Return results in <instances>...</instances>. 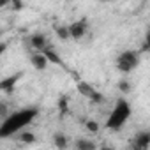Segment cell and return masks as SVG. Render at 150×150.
Segmentation results:
<instances>
[{"label": "cell", "instance_id": "15", "mask_svg": "<svg viewBox=\"0 0 150 150\" xmlns=\"http://www.w3.org/2000/svg\"><path fill=\"white\" fill-rule=\"evenodd\" d=\"M85 127H87V131L92 132V134L99 132V122H96V120H87V122H85Z\"/></svg>", "mask_w": 150, "mask_h": 150}, {"label": "cell", "instance_id": "4", "mask_svg": "<svg viewBox=\"0 0 150 150\" xmlns=\"http://www.w3.org/2000/svg\"><path fill=\"white\" fill-rule=\"evenodd\" d=\"M78 90H80V94L81 96H85L90 103H94V104H101L103 101H104V97H103V94H99L92 85H88L87 81H78Z\"/></svg>", "mask_w": 150, "mask_h": 150}, {"label": "cell", "instance_id": "10", "mask_svg": "<svg viewBox=\"0 0 150 150\" xmlns=\"http://www.w3.org/2000/svg\"><path fill=\"white\" fill-rule=\"evenodd\" d=\"M55 34L60 41H69L71 39V32H69V25H57L55 27Z\"/></svg>", "mask_w": 150, "mask_h": 150}, {"label": "cell", "instance_id": "6", "mask_svg": "<svg viewBox=\"0 0 150 150\" xmlns=\"http://www.w3.org/2000/svg\"><path fill=\"white\" fill-rule=\"evenodd\" d=\"M30 64L37 71H44L50 65V60H48V57H46L44 51H32L30 53Z\"/></svg>", "mask_w": 150, "mask_h": 150}, {"label": "cell", "instance_id": "1", "mask_svg": "<svg viewBox=\"0 0 150 150\" xmlns=\"http://www.w3.org/2000/svg\"><path fill=\"white\" fill-rule=\"evenodd\" d=\"M37 115H39L37 108H23V110L13 111L11 115L2 118V124H0V138H9V136L20 134L37 118Z\"/></svg>", "mask_w": 150, "mask_h": 150}, {"label": "cell", "instance_id": "11", "mask_svg": "<svg viewBox=\"0 0 150 150\" xmlns=\"http://www.w3.org/2000/svg\"><path fill=\"white\" fill-rule=\"evenodd\" d=\"M44 53H46V57H48L50 64H57V65H62V64H64V62H62V58L58 57V53L53 50V46H51V44L44 50Z\"/></svg>", "mask_w": 150, "mask_h": 150}, {"label": "cell", "instance_id": "18", "mask_svg": "<svg viewBox=\"0 0 150 150\" xmlns=\"http://www.w3.org/2000/svg\"><path fill=\"white\" fill-rule=\"evenodd\" d=\"M145 50H150V32H148L146 37H145Z\"/></svg>", "mask_w": 150, "mask_h": 150}, {"label": "cell", "instance_id": "3", "mask_svg": "<svg viewBox=\"0 0 150 150\" xmlns=\"http://www.w3.org/2000/svg\"><path fill=\"white\" fill-rule=\"evenodd\" d=\"M139 60H141V57H139L138 51H134V50H125V51H122V53L117 57V62H115V64H117V69H118L120 72L129 74V72H132L134 69H138Z\"/></svg>", "mask_w": 150, "mask_h": 150}, {"label": "cell", "instance_id": "8", "mask_svg": "<svg viewBox=\"0 0 150 150\" xmlns=\"http://www.w3.org/2000/svg\"><path fill=\"white\" fill-rule=\"evenodd\" d=\"M30 46H32L34 51H44L50 46V42H48L46 35H42V34H32L30 35Z\"/></svg>", "mask_w": 150, "mask_h": 150}, {"label": "cell", "instance_id": "13", "mask_svg": "<svg viewBox=\"0 0 150 150\" xmlns=\"http://www.w3.org/2000/svg\"><path fill=\"white\" fill-rule=\"evenodd\" d=\"M53 143H55L57 148H65V146H67V138H65V134L57 132V134L53 136Z\"/></svg>", "mask_w": 150, "mask_h": 150}, {"label": "cell", "instance_id": "7", "mask_svg": "<svg viewBox=\"0 0 150 150\" xmlns=\"http://www.w3.org/2000/svg\"><path fill=\"white\" fill-rule=\"evenodd\" d=\"M132 146L138 148V150L148 148L150 146V131H139V132H136L134 141H132Z\"/></svg>", "mask_w": 150, "mask_h": 150}, {"label": "cell", "instance_id": "17", "mask_svg": "<svg viewBox=\"0 0 150 150\" xmlns=\"http://www.w3.org/2000/svg\"><path fill=\"white\" fill-rule=\"evenodd\" d=\"M58 108H60V111H62V113H65V111H67V99H60Z\"/></svg>", "mask_w": 150, "mask_h": 150}, {"label": "cell", "instance_id": "14", "mask_svg": "<svg viewBox=\"0 0 150 150\" xmlns=\"http://www.w3.org/2000/svg\"><path fill=\"white\" fill-rule=\"evenodd\" d=\"M18 138H20V141H21V143H34V141H35L34 132H28V131H21Z\"/></svg>", "mask_w": 150, "mask_h": 150}, {"label": "cell", "instance_id": "12", "mask_svg": "<svg viewBox=\"0 0 150 150\" xmlns=\"http://www.w3.org/2000/svg\"><path fill=\"white\" fill-rule=\"evenodd\" d=\"M74 146H76L78 150H94V148H96V143H94V141H90V139L80 138L76 143H74Z\"/></svg>", "mask_w": 150, "mask_h": 150}, {"label": "cell", "instance_id": "5", "mask_svg": "<svg viewBox=\"0 0 150 150\" xmlns=\"http://www.w3.org/2000/svg\"><path fill=\"white\" fill-rule=\"evenodd\" d=\"M69 32H71V39L74 41H80L87 35L88 32V21L83 18V20H78V21H72L69 25Z\"/></svg>", "mask_w": 150, "mask_h": 150}, {"label": "cell", "instance_id": "9", "mask_svg": "<svg viewBox=\"0 0 150 150\" xmlns=\"http://www.w3.org/2000/svg\"><path fill=\"white\" fill-rule=\"evenodd\" d=\"M18 78H20V74H13V76L2 80V81H0V90H2V92H13L14 85L18 83Z\"/></svg>", "mask_w": 150, "mask_h": 150}, {"label": "cell", "instance_id": "16", "mask_svg": "<svg viewBox=\"0 0 150 150\" xmlns=\"http://www.w3.org/2000/svg\"><path fill=\"white\" fill-rule=\"evenodd\" d=\"M118 90H120L122 94H129V92H131V83H129L127 80H120V81H118Z\"/></svg>", "mask_w": 150, "mask_h": 150}, {"label": "cell", "instance_id": "2", "mask_svg": "<svg viewBox=\"0 0 150 150\" xmlns=\"http://www.w3.org/2000/svg\"><path fill=\"white\" fill-rule=\"evenodd\" d=\"M131 113H132L131 103H129L127 99H124V97L117 99L113 110L110 111V115H108V118H106V127H108L110 131H120V129L127 124V120L131 118Z\"/></svg>", "mask_w": 150, "mask_h": 150}]
</instances>
